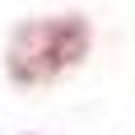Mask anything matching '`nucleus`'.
Here are the masks:
<instances>
[{
	"label": "nucleus",
	"mask_w": 135,
	"mask_h": 135,
	"mask_svg": "<svg viewBox=\"0 0 135 135\" xmlns=\"http://www.w3.org/2000/svg\"><path fill=\"white\" fill-rule=\"evenodd\" d=\"M89 47V23L84 19H47V23H28L14 33L9 47V75L19 84L51 79L56 70L75 65Z\"/></svg>",
	"instance_id": "nucleus-1"
}]
</instances>
